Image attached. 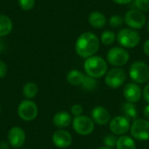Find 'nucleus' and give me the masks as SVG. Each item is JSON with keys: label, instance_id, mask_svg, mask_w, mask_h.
I'll return each instance as SVG.
<instances>
[{"label": "nucleus", "instance_id": "f257e3e1", "mask_svg": "<svg viewBox=\"0 0 149 149\" xmlns=\"http://www.w3.org/2000/svg\"><path fill=\"white\" fill-rule=\"evenodd\" d=\"M100 45V38L96 34L91 31L82 33L76 40L75 51L79 56L88 58L99 51Z\"/></svg>", "mask_w": 149, "mask_h": 149}, {"label": "nucleus", "instance_id": "f03ea898", "mask_svg": "<svg viewBox=\"0 0 149 149\" xmlns=\"http://www.w3.org/2000/svg\"><path fill=\"white\" fill-rule=\"evenodd\" d=\"M84 69L88 76L99 79L107 74L108 65L107 62L103 58L94 55L86 59Z\"/></svg>", "mask_w": 149, "mask_h": 149}, {"label": "nucleus", "instance_id": "7ed1b4c3", "mask_svg": "<svg viewBox=\"0 0 149 149\" xmlns=\"http://www.w3.org/2000/svg\"><path fill=\"white\" fill-rule=\"evenodd\" d=\"M117 41L123 48H134L140 41L141 36L136 30L131 28H122L117 34Z\"/></svg>", "mask_w": 149, "mask_h": 149}, {"label": "nucleus", "instance_id": "20e7f679", "mask_svg": "<svg viewBox=\"0 0 149 149\" xmlns=\"http://www.w3.org/2000/svg\"><path fill=\"white\" fill-rule=\"evenodd\" d=\"M130 58L129 52L126 48L115 46L111 48L107 54V62L114 67H121L125 65Z\"/></svg>", "mask_w": 149, "mask_h": 149}, {"label": "nucleus", "instance_id": "39448f33", "mask_svg": "<svg viewBox=\"0 0 149 149\" xmlns=\"http://www.w3.org/2000/svg\"><path fill=\"white\" fill-rule=\"evenodd\" d=\"M129 76L137 84H144L149 79V67L143 61L134 62L129 68Z\"/></svg>", "mask_w": 149, "mask_h": 149}, {"label": "nucleus", "instance_id": "423d86ee", "mask_svg": "<svg viewBox=\"0 0 149 149\" xmlns=\"http://www.w3.org/2000/svg\"><path fill=\"white\" fill-rule=\"evenodd\" d=\"M127 79V73L121 67H114L108 71L106 74L105 83L113 89L120 87Z\"/></svg>", "mask_w": 149, "mask_h": 149}, {"label": "nucleus", "instance_id": "0eeeda50", "mask_svg": "<svg viewBox=\"0 0 149 149\" xmlns=\"http://www.w3.org/2000/svg\"><path fill=\"white\" fill-rule=\"evenodd\" d=\"M146 21L147 18L145 14L137 9L127 10L124 16V22L126 24L134 30H140L143 28L146 24Z\"/></svg>", "mask_w": 149, "mask_h": 149}, {"label": "nucleus", "instance_id": "6e6552de", "mask_svg": "<svg viewBox=\"0 0 149 149\" xmlns=\"http://www.w3.org/2000/svg\"><path fill=\"white\" fill-rule=\"evenodd\" d=\"M72 127L79 135H89L94 130V122L92 118L85 115H79L72 120Z\"/></svg>", "mask_w": 149, "mask_h": 149}, {"label": "nucleus", "instance_id": "1a4fd4ad", "mask_svg": "<svg viewBox=\"0 0 149 149\" xmlns=\"http://www.w3.org/2000/svg\"><path fill=\"white\" fill-rule=\"evenodd\" d=\"M38 107L36 103L30 100L21 101L17 107L18 116L24 121H31L38 116Z\"/></svg>", "mask_w": 149, "mask_h": 149}, {"label": "nucleus", "instance_id": "9d476101", "mask_svg": "<svg viewBox=\"0 0 149 149\" xmlns=\"http://www.w3.org/2000/svg\"><path fill=\"white\" fill-rule=\"evenodd\" d=\"M131 135L138 141L149 140V120L137 119L130 127Z\"/></svg>", "mask_w": 149, "mask_h": 149}, {"label": "nucleus", "instance_id": "9b49d317", "mask_svg": "<svg viewBox=\"0 0 149 149\" xmlns=\"http://www.w3.org/2000/svg\"><path fill=\"white\" fill-rule=\"evenodd\" d=\"M130 121L124 116H116L111 120L109 128L115 135H124L130 130Z\"/></svg>", "mask_w": 149, "mask_h": 149}, {"label": "nucleus", "instance_id": "f8f14e48", "mask_svg": "<svg viewBox=\"0 0 149 149\" xmlns=\"http://www.w3.org/2000/svg\"><path fill=\"white\" fill-rule=\"evenodd\" d=\"M25 133L19 127H13L8 133V142L13 148H20L25 142Z\"/></svg>", "mask_w": 149, "mask_h": 149}, {"label": "nucleus", "instance_id": "ddd939ff", "mask_svg": "<svg viewBox=\"0 0 149 149\" xmlns=\"http://www.w3.org/2000/svg\"><path fill=\"white\" fill-rule=\"evenodd\" d=\"M52 142L58 148H66L72 143V134L64 129H58L52 135Z\"/></svg>", "mask_w": 149, "mask_h": 149}, {"label": "nucleus", "instance_id": "4468645a", "mask_svg": "<svg viewBox=\"0 0 149 149\" xmlns=\"http://www.w3.org/2000/svg\"><path fill=\"white\" fill-rule=\"evenodd\" d=\"M123 95L127 102L135 104L141 100L142 96V92L141 87L137 84L128 83L124 87Z\"/></svg>", "mask_w": 149, "mask_h": 149}, {"label": "nucleus", "instance_id": "2eb2a0df", "mask_svg": "<svg viewBox=\"0 0 149 149\" xmlns=\"http://www.w3.org/2000/svg\"><path fill=\"white\" fill-rule=\"evenodd\" d=\"M91 116L93 122L98 125L104 126L110 123L111 121L110 113L107 111V109H106L101 106L95 107L91 112Z\"/></svg>", "mask_w": 149, "mask_h": 149}, {"label": "nucleus", "instance_id": "dca6fc26", "mask_svg": "<svg viewBox=\"0 0 149 149\" xmlns=\"http://www.w3.org/2000/svg\"><path fill=\"white\" fill-rule=\"evenodd\" d=\"M88 22L90 25L95 29H102L107 23V17L100 11H93L89 15Z\"/></svg>", "mask_w": 149, "mask_h": 149}, {"label": "nucleus", "instance_id": "f3484780", "mask_svg": "<svg viewBox=\"0 0 149 149\" xmlns=\"http://www.w3.org/2000/svg\"><path fill=\"white\" fill-rule=\"evenodd\" d=\"M72 122V116L68 112L61 111L53 116V124L58 128H65Z\"/></svg>", "mask_w": 149, "mask_h": 149}, {"label": "nucleus", "instance_id": "a211bd4d", "mask_svg": "<svg viewBox=\"0 0 149 149\" xmlns=\"http://www.w3.org/2000/svg\"><path fill=\"white\" fill-rule=\"evenodd\" d=\"M122 113L123 116L126 117L129 121H134L137 120L138 117V111L136 108V106L134 103L127 102L122 106Z\"/></svg>", "mask_w": 149, "mask_h": 149}, {"label": "nucleus", "instance_id": "6ab92c4d", "mask_svg": "<svg viewBox=\"0 0 149 149\" xmlns=\"http://www.w3.org/2000/svg\"><path fill=\"white\" fill-rule=\"evenodd\" d=\"M86 75L79 70H72L66 75V79L72 86H79L82 84Z\"/></svg>", "mask_w": 149, "mask_h": 149}, {"label": "nucleus", "instance_id": "aec40b11", "mask_svg": "<svg viewBox=\"0 0 149 149\" xmlns=\"http://www.w3.org/2000/svg\"><path fill=\"white\" fill-rule=\"evenodd\" d=\"M117 149H136V144L133 138L127 136V135H121L118 138L117 144H116Z\"/></svg>", "mask_w": 149, "mask_h": 149}, {"label": "nucleus", "instance_id": "412c9836", "mask_svg": "<svg viewBox=\"0 0 149 149\" xmlns=\"http://www.w3.org/2000/svg\"><path fill=\"white\" fill-rule=\"evenodd\" d=\"M12 22L5 15H0V37L8 35L12 30Z\"/></svg>", "mask_w": 149, "mask_h": 149}, {"label": "nucleus", "instance_id": "4be33fe9", "mask_svg": "<svg viewBox=\"0 0 149 149\" xmlns=\"http://www.w3.org/2000/svg\"><path fill=\"white\" fill-rule=\"evenodd\" d=\"M38 92V86L32 82L27 83L23 87V93L24 96L27 99V100H31L33 99L37 96Z\"/></svg>", "mask_w": 149, "mask_h": 149}, {"label": "nucleus", "instance_id": "5701e85b", "mask_svg": "<svg viewBox=\"0 0 149 149\" xmlns=\"http://www.w3.org/2000/svg\"><path fill=\"white\" fill-rule=\"evenodd\" d=\"M98 84L99 83L96 79L86 75L81 85H82L83 89H85L86 91H93L98 87Z\"/></svg>", "mask_w": 149, "mask_h": 149}, {"label": "nucleus", "instance_id": "b1692460", "mask_svg": "<svg viewBox=\"0 0 149 149\" xmlns=\"http://www.w3.org/2000/svg\"><path fill=\"white\" fill-rule=\"evenodd\" d=\"M116 38V35L113 31L107 30L102 32L100 36V42L105 45H112Z\"/></svg>", "mask_w": 149, "mask_h": 149}, {"label": "nucleus", "instance_id": "393cba45", "mask_svg": "<svg viewBox=\"0 0 149 149\" xmlns=\"http://www.w3.org/2000/svg\"><path fill=\"white\" fill-rule=\"evenodd\" d=\"M109 25L112 28H120L125 22H124V17L120 16V15H113L109 18Z\"/></svg>", "mask_w": 149, "mask_h": 149}, {"label": "nucleus", "instance_id": "a878e982", "mask_svg": "<svg viewBox=\"0 0 149 149\" xmlns=\"http://www.w3.org/2000/svg\"><path fill=\"white\" fill-rule=\"evenodd\" d=\"M117 141H118V138L115 136V134H107L105 136V138L103 140V143H104L105 147L113 148V147H116Z\"/></svg>", "mask_w": 149, "mask_h": 149}, {"label": "nucleus", "instance_id": "bb28decb", "mask_svg": "<svg viewBox=\"0 0 149 149\" xmlns=\"http://www.w3.org/2000/svg\"><path fill=\"white\" fill-rule=\"evenodd\" d=\"M134 5L142 12L149 11V0H134Z\"/></svg>", "mask_w": 149, "mask_h": 149}, {"label": "nucleus", "instance_id": "cd10ccee", "mask_svg": "<svg viewBox=\"0 0 149 149\" xmlns=\"http://www.w3.org/2000/svg\"><path fill=\"white\" fill-rule=\"evenodd\" d=\"M18 4L23 10H29L34 7L35 0H18Z\"/></svg>", "mask_w": 149, "mask_h": 149}, {"label": "nucleus", "instance_id": "c85d7f7f", "mask_svg": "<svg viewBox=\"0 0 149 149\" xmlns=\"http://www.w3.org/2000/svg\"><path fill=\"white\" fill-rule=\"evenodd\" d=\"M71 113L75 117L79 116V115H82V113H83V107H82V106L79 105V104L73 105L72 107V108H71Z\"/></svg>", "mask_w": 149, "mask_h": 149}, {"label": "nucleus", "instance_id": "c756f323", "mask_svg": "<svg viewBox=\"0 0 149 149\" xmlns=\"http://www.w3.org/2000/svg\"><path fill=\"white\" fill-rule=\"evenodd\" d=\"M6 73H7V65L3 60H0V79L3 78L6 75Z\"/></svg>", "mask_w": 149, "mask_h": 149}, {"label": "nucleus", "instance_id": "7c9ffc66", "mask_svg": "<svg viewBox=\"0 0 149 149\" xmlns=\"http://www.w3.org/2000/svg\"><path fill=\"white\" fill-rule=\"evenodd\" d=\"M142 94H143V99L145 100V101L149 104V84L145 86Z\"/></svg>", "mask_w": 149, "mask_h": 149}, {"label": "nucleus", "instance_id": "2f4dec72", "mask_svg": "<svg viewBox=\"0 0 149 149\" xmlns=\"http://www.w3.org/2000/svg\"><path fill=\"white\" fill-rule=\"evenodd\" d=\"M143 52L147 56L149 57V38L145 41V43L143 45Z\"/></svg>", "mask_w": 149, "mask_h": 149}, {"label": "nucleus", "instance_id": "473e14b6", "mask_svg": "<svg viewBox=\"0 0 149 149\" xmlns=\"http://www.w3.org/2000/svg\"><path fill=\"white\" fill-rule=\"evenodd\" d=\"M143 114H144V116H145V118L149 120V104L148 105H147L145 107H144V109H143Z\"/></svg>", "mask_w": 149, "mask_h": 149}, {"label": "nucleus", "instance_id": "72a5a7b5", "mask_svg": "<svg viewBox=\"0 0 149 149\" xmlns=\"http://www.w3.org/2000/svg\"><path fill=\"white\" fill-rule=\"evenodd\" d=\"M113 1L118 4H127V3H131L133 0H113Z\"/></svg>", "mask_w": 149, "mask_h": 149}, {"label": "nucleus", "instance_id": "f704fd0d", "mask_svg": "<svg viewBox=\"0 0 149 149\" xmlns=\"http://www.w3.org/2000/svg\"><path fill=\"white\" fill-rule=\"evenodd\" d=\"M10 143L6 141H2L0 143V149H9L10 148Z\"/></svg>", "mask_w": 149, "mask_h": 149}, {"label": "nucleus", "instance_id": "c9c22d12", "mask_svg": "<svg viewBox=\"0 0 149 149\" xmlns=\"http://www.w3.org/2000/svg\"><path fill=\"white\" fill-rule=\"evenodd\" d=\"M5 46H4V43L3 42L2 39H0V52H2L4 50Z\"/></svg>", "mask_w": 149, "mask_h": 149}, {"label": "nucleus", "instance_id": "e433bc0d", "mask_svg": "<svg viewBox=\"0 0 149 149\" xmlns=\"http://www.w3.org/2000/svg\"><path fill=\"white\" fill-rule=\"evenodd\" d=\"M97 149H113V148H107V147H100V148H97Z\"/></svg>", "mask_w": 149, "mask_h": 149}, {"label": "nucleus", "instance_id": "4c0bfd02", "mask_svg": "<svg viewBox=\"0 0 149 149\" xmlns=\"http://www.w3.org/2000/svg\"><path fill=\"white\" fill-rule=\"evenodd\" d=\"M148 32H149V22L148 23Z\"/></svg>", "mask_w": 149, "mask_h": 149}, {"label": "nucleus", "instance_id": "58836bf2", "mask_svg": "<svg viewBox=\"0 0 149 149\" xmlns=\"http://www.w3.org/2000/svg\"><path fill=\"white\" fill-rule=\"evenodd\" d=\"M0 113H1V106H0Z\"/></svg>", "mask_w": 149, "mask_h": 149}]
</instances>
